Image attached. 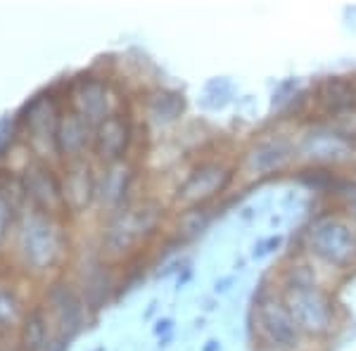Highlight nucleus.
<instances>
[{
    "label": "nucleus",
    "mask_w": 356,
    "mask_h": 351,
    "mask_svg": "<svg viewBox=\"0 0 356 351\" xmlns=\"http://www.w3.org/2000/svg\"><path fill=\"white\" fill-rule=\"evenodd\" d=\"M283 302L302 335L321 337L330 332L332 323H335L332 299L314 283L312 270L307 266H292L288 280H285Z\"/></svg>",
    "instance_id": "1"
},
{
    "label": "nucleus",
    "mask_w": 356,
    "mask_h": 351,
    "mask_svg": "<svg viewBox=\"0 0 356 351\" xmlns=\"http://www.w3.org/2000/svg\"><path fill=\"white\" fill-rule=\"evenodd\" d=\"M307 247L321 261L335 268L356 263V230L337 214H323L309 226Z\"/></svg>",
    "instance_id": "2"
},
{
    "label": "nucleus",
    "mask_w": 356,
    "mask_h": 351,
    "mask_svg": "<svg viewBox=\"0 0 356 351\" xmlns=\"http://www.w3.org/2000/svg\"><path fill=\"white\" fill-rule=\"evenodd\" d=\"M257 323L264 339L278 351L297 349L302 342V332L297 323L292 320L288 307H285L283 297H264L257 304Z\"/></svg>",
    "instance_id": "3"
},
{
    "label": "nucleus",
    "mask_w": 356,
    "mask_h": 351,
    "mask_svg": "<svg viewBox=\"0 0 356 351\" xmlns=\"http://www.w3.org/2000/svg\"><path fill=\"white\" fill-rule=\"evenodd\" d=\"M233 181V166L226 162H204L193 174L186 178L178 188V202H186L191 206H202L211 197L221 195Z\"/></svg>",
    "instance_id": "4"
},
{
    "label": "nucleus",
    "mask_w": 356,
    "mask_h": 351,
    "mask_svg": "<svg viewBox=\"0 0 356 351\" xmlns=\"http://www.w3.org/2000/svg\"><path fill=\"white\" fill-rule=\"evenodd\" d=\"M129 142H131V126L119 114H110L105 122L97 126V133L93 138L97 157L107 164H117L124 157Z\"/></svg>",
    "instance_id": "5"
},
{
    "label": "nucleus",
    "mask_w": 356,
    "mask_h": 351,
    "mask_svg": "<svg viewBox=\"0 0 356 351\" xmlns=\"http://www.w3.org/2000/svg\"><path fill=\"white\" fill-rule=\"evenodd\" d=\"M354 142L332 129H312L302 140V154L314 162H335L352 152Z\"/></svg>",
    "instance_id": "6"
},
{
    "label": "nucleus",
    "mask_w": 356,
    "mask_h": 351,
    "mask_svg": "<svg viewBox=\"0 0 356 351\" xmlns=\"http://www.w3.org/2000/svg\"><path fill=\"white\" fill-rule=\"evenodd\" d=\"M95 193V178L93 169L83 162V159H72L67 166L65 183H62V195H65L67 209H83L90 202Z\"/></svg>",
    "instance_id": "7"
},
{
    "label": "nucleus",
    "mask_w": 356,
    "mask_h": 351,
    "mask_svg": "<svg viewBox=\"0 0 356 351\" xmlns=\"http://www.w3.org/2000/svg\"><path fill=\"white\" fill-rule=\"evenodd\" d=\"M26 190L33 197V202L41 204L45 211L67 209L60 181H57L53 176V171L45 169L43 164H36V166H31V169H26Z\"/></svg>",
    "instance_id": "8"
},
{
    "label": "nucleus",
    "mask_w": 356,
    "mask_h": 351,
    "mask_svg": "<svg viewBox=\"0 0 356 351\" xmlns=\"http://www.w3.org/2000/svg\"><path fill=\"white\" fill-rule=\"evenodd\" d=\"M295 147L288 138L283 136H273L268 140L257 142L254 147L247 152V166L254 174H271V171L280 169L288 159L292 157Z\"/></svg>",
    "instance_id": "9"
},
{
    "label": "nucleus",
    "mask_w": 356,
    "mask_h": 351,
    "mask_svg": "<svg viewBox=\"0 0 356 351\" xmlns=\"http://www.w3.org/2000/svg\"><path fill=\"white\" fill-rule=\"evenodd\" d=\"M318 102L332 117L356 107V83L344 76H330L318 85Z\"/></svg>",
    "instance_id": "10"
},
{
    "label": "nucleus",
    "mask_w": 356,
    "mask_h": 351,
    "mask_svg": "<svg viewBox=\"0 0 356 351\" xmlns=\"http://www.w3.org/2000/svg\"><path fill=\"white\" fill-rule=\"evenodd\" d=\"M88 142V122L76 112L65 114V119L60 122V129H57V149L65 152V157L79 159Z\"/></svg>",
    "instance_id": "11"
},
{
    "label": "nucleus",
    "mask_w": 356,
    "mask_h": 351,
    "mask_svg": "<svg viewBox=\"0 0 356 351\" xmlns=\"http://www.w3.org/2000/svg\"><path fill=\"white\" fill-rule=\"evenodd\" d=\"M50 304H53V311L60 320L62 330H69V335L81 327V318H83V307L79 302V297L74 295V290H69V285L65 283H55L53 290H50Z\"/></svg>",
    "instance_id": "12"
},
{
    "label": "nucleus",
    "mask_w": 356,
    "mask_h": 351,
    "mask_svg": "<svg viewBox=\"0 0 356 351\" xmlns=\"http://www.w3.org/2000/svg\"><path fill=\"white\" fill-rule=\"evenodd\" d=\"M183 107H186V100L183 95L171 93V90H157L150 100H147V109L157 122H176L183 114Z\"/></svg>",
    "instance_id": "13"
},
{
    "label": "nucleus",
    "mask_w": 356,
    "mask_h": 351,
    "mask_svg": "<svg viewBox=\"0 0 356 351\" xmlns=\"http://www.w3.org/2000/svg\"><path fill=\"white\" fill-rule=\"evenodd\" d=\"M45 337H48V325H45L43 311L33 309L24 325V347L29 351H38L45 344Z\"/></svg>",
    "instance_id": "14"
},
{
    "label": "nucleus",
    "mask_w": 356,
    "mask_h": 351,
    "mask_svg": "<svg viewBox=\"0 0 356 351\" xmlns=\"http://www.w3.org/2000/svg\"><path fill=\"white\" fill-rule=\"evenodd\" d=\"M126 171H122V166L110 164V171L105 174V181H102V197L110 199V202H119L124 197L126 190Z\"/></svg>",
    "instance_id": "15"
},
{
    "label": "nucleus",
    "mask_w": 356,
    "mask_h": 351,
    "mask_svg": "<svg viewBox=\"0 0 356 351\" xmlns=\"http://www.w3.org/2000/svg\"><path fill=\"white\" fill-rule=\"evenodd\" d=\"M211 216L207 214L204 206H193V209H188L186 214L181 216V223H178V228L183 230V235L186 238H193V235L202 233V230L209 226Z\"/></svg>",
    "instance_id": "16"
},
{
    "label": "nucleus",
    "mask_w": 356,
    "mask_h": 351,
    "mask_svg": "<svg viewBox=\"0 0 356 351\" xmlns=\"http://www.w3.org/2000/svg\"><path fill=\"white\" fill-rule=\"evenodd\" d=\"M347 211H349V216H352V218H354V223H356V195H352V199H349Z\"/></svg>",
    "instance_id": "17"
}]
</instances>
